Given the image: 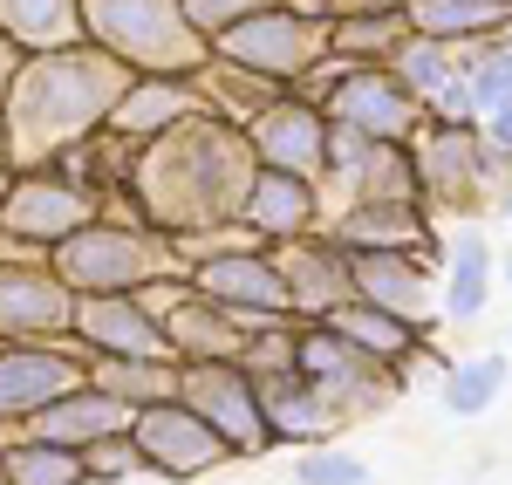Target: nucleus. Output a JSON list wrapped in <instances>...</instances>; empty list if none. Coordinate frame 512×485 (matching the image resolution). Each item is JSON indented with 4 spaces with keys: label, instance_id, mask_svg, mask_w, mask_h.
<instances>
[{
    "label": "nucleus",
    "instance_id": "obj_1",
    "mask_svg": "<svg viewBox=\"0 0 512 485\" xmlns=\"http://www.w3.org/2000/svg\"><path fill=\"white\" fill-rule=\"evenodd\" d=\"M253 137L239 123L198 117L171 123L164 137L137 144V164H130V185H123L110 205H123L130 219H151L171 240H192V233H219V226H239L246 219V192H253Z\"/></svg>",
    "mask_w": 512,
    "mask_h": 485
},
{
    "label": "nucleus",
    "instance_id": "obj_2",
    "mask_svg": "<svg viewBox=\"0 0 512 485\" xmlns=\"http://www.w3.org/2000/svg\"><path fill=\"white\" fill-rule=\"evenodd\" d=\"M137 82L130 62H117L96 41H69V48H41L21 55V76L7 89L0 110V144H7V171H35L76 151L82 137L110 130L123 89Z\"/></svg>",
    "mask_w": 512,
    "mask_h": 485
},
{
    "label": "nucleus",
    "instance_id": "obj_3",
    "mask_svg": "<svg viewBox=\"0 0 512 485\" xmlns=\"http://www.w3.org/2000/svg\"><path fill=\"white\" fill-rule=\"evenodd\" d=\"M48 260H55V274L76 287V294H137V287H158V281H178L185 274L178 240L164 226H151V219L117 212V205H103Z\"/></svg>",
    "mask_w": 512,
    "mask_h": 485
},
{
    "label": "nucleus",
    "instance_id": "obj_4",
    "mask_svg": "<svg viewBox=\"0 0 512 485\" xmlns=\"http://www.w3.org/2000/svg\"><path fill=\"white\" fill-rule=\"evenodd\" d=\"M82 28L137 76H198L212 41L192 28L185 0H82Z\"/></svg>",
    "mask_w": 512,
    "mask_h": 485
},
{
    "label": "nucleus",
    "instance_id": "obj_5",
    "mask_svg": "<svg viewBox=\"0 0 512 485\" xmlns=\"http://www.w3.org/2000/svg\"><path fill=\"white\" fill-rule=\"evenodd\" d=\"M335 123H355L376 144H417V130L431 123V103L396 76L390 62H355V55H321L315 76L301 82Z\"/></svg>",
    "mask_w": 512,
    "mask_h": 485
},
{
    "label": "nucleus",
    "instance_id": "obj_6",
    "mask_svg": "<svg viewBox=\"0 0 512 485\" xmlns=\"http://www.w3.org/2000/svg\"><path fill=\"white\" fill-rule=\"evenodd\" d=\"M335 48V21H321L308 7H294V0H274V7H260V14H246L239 28L212 41V55L219 62H233V69H253V76L280 82V89H301V82L315 76V62Z\"/></svg>",
    "mask_w": 512,
    "mask_h": 485
},
{
    "label": "nucleus",
    "instance_id": "obj_7",
    "mask_svg": "<svg viewBox=\"0 0 512 485\" xmlns=\"http://www.w3.org/2000/svg\"><path fill=\"white\" fill-rule=\"evenodd\" d=\"M417 164H424V192H431V212H485L512 192V158H499L485 144L478 123H444L431 117L417 130Z\"/></svg>",
    "mask_w": 512,
    "mask_h": 485
},
{
    "label": "nucleus",
    "instance_id": "obj_8",
    "mask_svg": "<svg viewBox=\"0 0 512 485\" xmlns=\"http://www.w3.org/2000/svg\"><path fill=\"white\" fill-rule=\"evenodd\" d=\"M103 192L69 178L62 164H35V171H7V192H0V246H28V253H55V246L82 233L96 212H103Z\"/></svg>",
    "mask_w": 512,
    "mask_h": 485
},
{
    "label": "nucleus",
    "instance_id": "obj_9",
    "mask_svg": "<svg viewBox=\"0 0 512 485\" xmlns=\"http://www.w3.org/2000/svg\"><path fill=\"white\" fill-rule=\"evenodd\" d=\"M76 308L82 294L55 274L48 253L0 246V342H62L76 335Z\"/></svg>",
    "mask_w": 512,
    "mask_h": 485
},
{
    "label": "nucleus",
    "instance_id": "obj_10",
    "mask_svg": "<svg viewBox=\"0 0 512 485\" xmlns=\"http://www.w3.org/2000/svg\"><path fill=\"white\" fill-rule=\"evenodd\" d=\"M178 397L198 417H212L233 438V451H246V458L280 445V431L267 424V404H260V376L239 356H192V363H178Z\"/></svg>",
    "mask_w": 512,
    "mask_h": 485
},
{
    "label": "nucleus",
    "instance_id": "obj_11",
    "mask_svg": "<svg viewBox=\"0 0 512 485\" xmlns=\"http://www.w3.org/2000/svg\"><path fill=\"white\" fill-rule=\"evenodd\" d=\"M192 287L226 301L239 322L267 328V322H287L294 315V287H287V267L267 240H246V246H226V253H205L192 260Z\"/></svg>",
    "mask_w": 512,
    "mask_h": 485
},
{
    "label": "nucleus",
    "instance_id": "obj_12",
    "mask_svg": "<svg viewBox=\"0 0 512 485\" xmlns=\"http://www.w3.org/2000/svg\"><path fill=\"white\" fill-rule=\"evenodd\" d=\"M130 438L144 451V465L164 472V479H205V472H219L226 458H239L233 438L212 424V417H198L185 397H158V404H144L130 417Z\"/></svg>",
    "mask_w": 512,
    "mask_h": 485
},
{
    "label": "nucleus",
    "instance_id": "obj_13",
    "mask_svg": "<svg viewBox=\"0 0 512 485\" xmlns=\"http://www.w3.org/2000/svg\"><path fill=\"white\" fill-rule=\"evenodd\" d=\"M76 383H89V349L76 335H62V342H0V424L7 431H28V417H41Z\"/></svg>",
    "mask_w": 512,
    "mask_h": 485
},
{
    "label": "nucleus",
    "instance_id": "obj_14",
    "mask_svg": "<svg viewBox=\"0 0 512 485\" xmlns=\"http://www.w3.org/2000/svg\"><path fill=\"white\" fill-rule=\"evenodd\" d=\"M246 137H253V158L280 164V171L321 178V164H328V110H321L308 89H280L274 103L246 123Z\"/></svg>",
    "mask_w": 512,
    "mask_h": 485
},
{
    "label": "nucleus",
    "instance_id": "obj_15",
    "mask_svg": "<svg viewBox=\"0 0 512 485\" xmlns=\"http://www.w3.org/2000/svg\"><path fill=\"white\" fill-rule=\"evenodd\" d=\"M76 342L89 356H178L164 315L151 308V294H82L76 308Z\"/></svg>",
    "mask_w": 512,
    "mask_h": 485
},
{
    "label": "nucleus",
    "instance_id": "obj_16",
    "mask_svg": "<svg viewBox=\"0 0 512 485\" xmlns=\"http://www.w3.org/2000/svg\"><path fill=\"white\" fill-rule=\"evenodd\" d=\"M328 212H321V178L308 171H280V164H260L253 171V192H246V233H260L267 246H294L321 233Z\"/></svg>",
    "mask_w": 512,
    "mask_h": 485
},
{
    "label": "nucleus",
    "instance_id": "obj_17",
    "mask_svg": "<svg viewBox=\"0 0 512 485\" xmlns=\"http://www.w3.org/2000/svg\"><path fill=\"white\" fill-rule=\"evenodd\" d=\"M280 267H287V287H294V315L301 322H328L342 301H355V253L328 226L308 233L294 246H274Z\"/></svg>",
    "mask_w": 512,
    "mask_h": 485
},
{
    "label": "nucleus",
    "instance_id": "obj_18",
    "mask_svg": "<svg viewBox=\"0 0 512 485\" xmlns=\"http://www.w3.org/2000/svg\"><path fill=\"white\" fill-rule=\"evenodd\" d=\"M328 233L349 253H431V205L417 199H349L328 212Z\"/></svg>",
    "mask_w": 512,
    "mask_h": 485
},
{
    "label": "nucleus",
    "instance_id": "obj_19",
    "mask_svg": "<svg viewBox=\"0 0 512 485\" xmlns=\"http://www.w3.org/2000/svg\"><path fill=\"white\" fill-rule=\"evenodd\" d=\"M355 294L417 322L424 335L444 315V294H437V274L424 267V253H355Z\"/></svg>",
    "mask_w": 512,
    "mask_h": 485
},
{
    "label": "nucleus",
    "instance_id": "obj_20",
    "mask_svg": "<svg viewBox=\"0 0 512 485\" xmlns=\"http://www.w3.org/2000/svg\"><path fill=\"white\" fill-rule=\"evenodd\" d=\"M506 96H512V41L465 48V69L431 96V117H444V123H485Z\"/></svg>",
    "mask_w": 512,
    "mask_h": 485
},
{
    "label": "nucleus",
    "instance_id": "obj_21",
    "mask_svg": "<svg viewBox=\"0 0 512 485\" xmlns=\"http://www.w3.org/2000/svg\"><path fill=\"white\" fill-rule=\"evenodd\" d=\"M260 404H267V424L280 431V445L287 438H301V445H315L328 438L335 424H342V404H328V390H321L315 376H301V369H260Z\"/></svg>",
    "mask_w": 512,
    "mask_h": 485
},
{
    "label": "nucleus",
    "instance_id": "obj_22",
    "mask_svg": "<svg viewBox=\"0 0 512 485\" xmlns=\"http://www.w3.org/2000/svg\"><path fill=\"white\" fill-rule=\"evenodd\" d=\"M205 110V89H198V76H137L130 89H123L117 117H110V130H123L130 144H151V137H164L171 123H185Z\"/></svg>",
    "mask_w": 512,
    "mask_h": 485
},
{
    "label": "nucleus",
    "instance_id": "obj_23",
    "mask_svg": "<svg viewBox=\"0 0 512 485\" xmlns=\"http://www.w3.org/2000/svg\"><path fill=\"white\" fill-rule=\"evenodd\" d=\"M437 294H444V322H478L492 301V240L478 226H458L451 240H437Z\"/></svg>",
    "mask_w": 512,
    "mask_h": 485
},
{
    "label": "nucleus",
    "instance_id": "obj_24",
    "mask_svg": "<svg viewBox=\"0 0 512 485\" xmlns=\"http://www.w3.org/2000/svg\"><path fill=\"white\" fill-rule=\"evenodd\" d=\"M130 417H137V410L123 404V397H110V390L89 376V383H76L69 397H55L41 417H28V431L62 438V445H96V438H110V431H130Z\"/></svg>",
    "mask_w": 512,
    "mask_h": 485
},
{
    "label": "nucleus",
    "instance_id": "obj_25",
    "mask_svg": "<svg viewBox=\"0 0 512 485\" xmlns=\"http://www.w3.org/2000/svg\"><path fill=\"white\" fill-rule=\"evenodd\" d=\"M410 28L451 48H492L512 35V0H410Z\"/></svg>",
    "mask_w": 512,
    "mask_h": 485
},
{
    "label": "nucleus",
    "instance_id": "obj_26",
    "mask_svg": "<svg viewBox=\"0 0 512 485\" xmlns=\"http://www.w3.org/2000/svg\"><path fill=\"white\" fill-rule=\"evenodd\" d=\"M0 485H89V458L82 445L21 431L14 445H0Z\"/></svg>",
    "mask_w": 512,
    "mask_h": 485
},
{
    "label": "nucleus",
    "instance_id": "obj_27",
    "mask_svg": "<svg viewBox=\"0 0 512 485\" xmlns=\"http://www.w3.org/2000/svg\"><path fill=\"white\" fill-rule=\"evenodd\" d=\"M0 35L21 55H41V48L89 41V28H82V0H0Z\"/></svg>",
    "mask_w": 512,
    "mask_h": 485
},
{
    "label": "nucleus",
    "instance_id": "obj_28",
    "mask_svg": "<svg viewBox=\"0 0 512 485\" xmlns=\"http://www.w3.org/2000/svg\"><path fill=\"white\" fill-rule=\"evenodd\" d=\"M89 376L123 397L130 410L158 404V397H178V356H89Z\"/></svg>",
    "mask_w": 512,
    "mask_h": 485
},
{
    "label": "nucleus",
    "instance_id": "obj_29",
    "mask_svg": "<svg viewBox=\"0 0 512 485\" xmlns=\"http://www.w3.org/2000/svg\"><path fill=\"white\" fill-rule=\"evenodd\" d=\"M328 322L342 328L349 342H362V349H369L376 363H403V356H410V349L424 342V328H417V322H403V315L376 308V301H362V294H355V301H342V308H335Z\"/></svg>",
    "mask_w": 512,
    "mask_h": 485
},
{
    "label": "nucleus",
    "instance_id": "obj_30",
    "mask_svg": "<svg viewBox=\"0 0 512 485\" xmlns=\"http://www.w3.org/2000/svg\"><path fill=\"white\" fill-rule=\"evenodd\" d=\"M198 89H205V110H212V117H226V123H239V130H246V123L280 96V82L253 76V69H233V62H219V55L198 69Z\"/></svg>",
    "mask_w": 512,
    "mask_h": 485
},
{
    "label": "nucleus",
    "instance_id": "obj_31",
    "mask_svg": "<svg viewBox=\"0 0 512 485\" xmlns=\"http://www.w3.org/2000/svg\"><path fill=\"white\" fill-rule=\"evenodd\" d=\"M349 199H417V205H431L417 144H376V151L362 158V171H355ZM349 199H342V205H349Z\"/></svg>",
    "mask_w": 512,
    "mask_h": 485
},
{
    "label": "nucleus",
    "instance_id": "obj_32",
    "mask_svg": "<svg viewBox=\"0 0 512 485\" xmlns=\"http://www.w3.org/2000/svg\"><path fill=\"white\" fill-rule=\"evenodd\" d=\"M506 390V356H472V363H451L437 383V404L451 417H485L492 397Z\"/></svg>",
    "mask_w": 512,
    "mask_h": 485
},
{
    "label": "nucleus",
    "instance_id": "obj_33",
    "mask_svg": "<svg viewBox=\"0 0 512 485\" xmlns=\"http://www.w3.org/2000/svg\"><path fill=\"white\" fill-rule=\"evenodd\" d=\"M390 69H396L403 82H410V89H417L424 103H431L437 89H444V82H451L458 69H465V48H451V41H437V35H417V28H410V41L396 48V62H390Z\"/></svg>",
    "mask_w": 512,
    "mask_h": 485
},
{
    "label": "nucleus",
    "instance_id": "obj_34",
    "mask_svg": "<svg viewBox=\"0 0 512 485\" xmlns=\"http://www.w3.org/2000/svg\"><path fill=\"white\" fill-rule=\"evenodd\" d=\"M82 458H89V485H117V479H130V472L144 465V451H137L130 431H110V438L82 445Z\"/></svg>",
    "mask_w": 512,
    "mask_h": 485
},
{
    "label": "nucleus",
    "instance_id": "obj_35",
    "mask_svg": "<svg viewBox=\"0 0 512 485\" xmlns=\"http://www.w3.org/2000/svg\"><path fill=\"white\" fill-rule=\"evenodd\" d=\"M301 485H369V465L355 451H301Z\"/></svg>",
    "mask_w": 512,
    "mask_h": 485
},
{
    "label": "nucleus",
    "instance_id": "obj_36",
    "mask_svg": "<svg viewBox=\"0 0 512 485\" xmlns=\"http://www.w3.org/2000/svg\"><path fill=\"white\" fill-rule=\"evenodd\" d=\"M260 7H274V0H185V14H192V28L205 41H219L226 28H239V21L260 14Z\"/></svg>",
    "mask_w": 512,
    "mask_h": 485
},
{
    "label": "nucleus",
    "instance_id": "obj_37",
    "mask_svg": "<svg viewBox=\"0 0 512 485\" xmlns=\"http://www.w3.org/2000/svg\"><path fill=\"white\" fill-rule=\"evenodd\" d=\"M478 130H485V144H492L499 158H512V96H506V103H499L485 123H478Z\"/></svg>",
    "mask_w": 512,
    "mask_h": 485
},
{
    "label": "nucleus",
    "instance_id": "obj_38",
    "mask_svg": "<svg viewBox=\"0 0 512 485\" xmlns=\"http://www.w3.org/2000/svg\"><path fill=\"white\" fill-rule=\"evenodd\" d=\"M14 76H21V48L0 35V110H7V89H14Z\"/></svg>",
    "mask_w": 512,
    "mask_h": 485
},
{
    "label": "nucleus",
    "instance_id": "obj_39",
    "mask_svg": "<svg viewBox=\"0 0 512 485\" xmlns=\"http://www.w3.org/2000/svg\"><path fill=\"white\" fill-rule=\"evenodd\" d=\"M506 226H512V192H506Z\"/></svg>",
    "mask_w": 512,
    "mask_h": 485
},
{
    "label": "nucleus",
    "instance_id": "obj_40",
    "mask_svg": "<svg viewBox=\"0 0 512 485\" xmlns=\"http://www.w3.org/2000/svg\"><path fill=\"white\" fill-rule=\"evenodd\" d=\"M506 287H512V253H506Z\"/></svg>",
    "mask_w": 512,
    "mask_h": 485
},
{
    "label": "nucleus",
    "instance_id": "obj_41",
    "mask_svg": "<svg viewBox=\"0 0 512 485\" xmlns=\"http://www.w3.org/2000/svg\"><path fill=\"white\" fill-rule=\"evenodd\" d=\"M0 171H7V144H0Z\"/></svg>",
    "mask_w": 512,
    "mask_h": 485
},
{
    "label": "nucleus",
    "instance_id": "obj_42",
    "mask_svg": "<svg viewBox=\"0 0 512 485\" xmlns=\"http://www.w3.org/2000/svg\"><path fill=\"white\" fill-rule=\"evenodd\" d=\"M0 192H7V171H0Z\"/></svg>",
    "mask_w": 512,
    "mask_h": 485
},
{
    "label": "nucleus",
    "instance_id": "obj_43",
    "mask_svg": "<svg viewBox=\"0 0 512 485\" xmlns=\"http://www.w3.org/2000/svg\"><path fill=\"white\" fill-rule=\"evenodd\" d=\"M506 41H512V35H506Z\"/></svg>",
    "mask_w": 512,
    "mask_h": 485
}]
</instances>
